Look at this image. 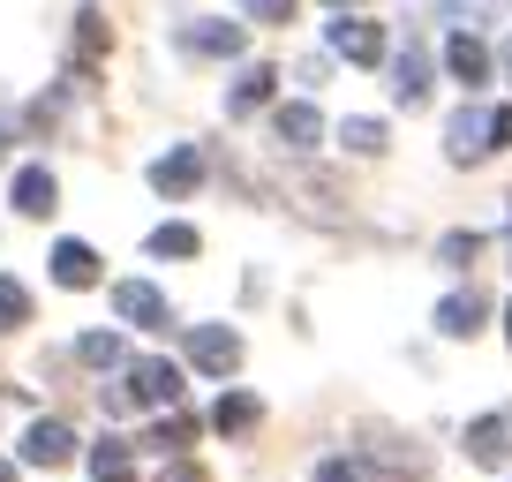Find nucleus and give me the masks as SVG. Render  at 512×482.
I'll return each mask as SVG.
<instances>
[{"instance_id":"nucleus-1","label":"nucleus","mask_w":512,"mask_h":482,"mask_svg":"<svg viewBox=\"0 0 512 482\" xmlns=\"http://www.w3.org/2000/svg\"><path fill=\"white\" fill-rule=\"evenodd\" d=\"M174 392H181V370L174 362H159V354H151V362H128V385L113 392V407H174Z\"/></svg>"},{"instance_id":"nucleus-2","label":"nucleus","mask_w":512,"mask_h":482,"mask_svg":"<svg viewBox=\"0 0 512 482\" xmlns=\"http://www.w3.org/2000/svg\"><path fill=\"white\" fill-rule=\"evenodd\" d=\"M445 151H452V159H490V151H497V113L490 106H460V113H452V121H445Z\"/></svg>"},{"instance_id":"nucleus-3","label":"nucleus","mask_w":512,"mask_h":482,"mask_svg":"<svg viewBox=\"0 0 512 482\" xmlns=\"http://www.w3.org/2000/svg\"><path fill=\"white\" fill-rule=\"evenodd\" d=\"M189 362L204 377H234L241 370V332H226V324H189Z\"/></svg>"},{"instance_id":"nucleus-4","label":"nucleus","mask_w":512,"mask_h":482,"mask_svg":"<svg viewBox=\"0 0 512 482\" xmlns=\"http://www.w3.org/2000/svg\"><path fill=\"white\" fill-rule=\"evenodd\" d=\"M113 309H121L128 324H144V332H166V324H174V309H166V294L151 287V279H121V287H113Z\"/></svg>"},{"instance_id":"nucleus-5","label":"nucleus","mask_w":512,"mask_h":482,"mask_svg":"<svg viewBox=\"0 0 512 482\" xmlns=\"http://www.w3.org/2000/svg\"><path fill=\"white\" fill-rule=\"evenodd\" d=\"M196 181H204V151L196 144H174L159 166H151V189L159 196H196Z\"/></svg>"},{"instance_id":"nucleus-6","label":"nucleus","mask_w":512,"mask_h":482,"mask_svg":"<svg viewBox=\"0 0 512 482\" xmlns=\"http://www.w3.org/2000/svg\"><path fill=\"white\" fill-rule=\"evenodd\" d=\"M332 53H339V61H354V68H377L384 61V31H377V23H362V16H339L332 23Z\"/></svg>"},{"instance_id":"nucleus-7","label":"nucleus","mask_w":512,"mask_h":482,"mask_svg":"<svg viewBox=\"0 0 512 482\" xmlns=\"http://www.w3.org/2000/svg\"><path fill=\"white\" fill-rule=\"evenodd\" d=\"M467 460H475V467H505V460H512V422H505V415L467 422Z\"/></svg>"},{"instance_id":"nucleus-8","label":"nucleus","mask_w":512,"mask_h":482,"mask_svg":"<svg viewBox=\"0 0 512 482\" xmlns=\"http://www.w3.org/2000/svg\"><path fill=\"white\" fill-rule=\"evenodd\" d=\"M272 129H279V144H287V151H317L324 113L309 106V98H294V106H279V113H272Z\"/></svg>"},{"instance_id":"nucleus-9","label":"nucleus","mask_w":512,"mask_h":482,"mask_svg":"<svg viewBox=\"0 0 512 482\" xmlns=\"http://www.w3.org/2000/svg\"><path fill=\"white\" fill-rule=\"evenodd\" d=\"M392 98H400V106H422V98H430V53L422 46H400V61H392Z\"/></svg>"},{"instance_id":"nucleus-10","label":"nucleus","mask_w":512,"mask_h":482,"mask_svg":"<svg viewBox=\"0 0 512 482\" xmlns=\"http://www.w3.org/2000/svg\"><path fill=\"white\" fill-rule=\"evenodd\" d=\"M68 452H76V430H68V422H31V437H23V460L31 467H61Z\"/></svg>"},{"instance_id":"nucleus-11","label":"nucleus","mask_w":512,"mask_h":482,"mask_svg":"<svg viewBox=\"0 0 512 482\" xmlns=\"http://www.w3.org/2000/svg\"><path fill=\"white\" fill-rule=\"evenodd\" d=\"M53 279L61 287H98V249L91 241H53Z\"/></svg>"},{"instance_id":"nucleus-12","label":"nucleus","mask_w":512,"mask_h":482,"mask_svg":"<svg viewBox=\"0 0 512 482\" xmlns=\"http://www.w3.org/2000/svg\"><path fill=\"white\" fill-rule=\"evenodd\" d=\"M445 68L475 91V83H490V46L482 38H467V31H452V46H445Z\"/></svg>"},{"instance_id":"nucleus-13","label":"nucleus","mask_w":512,"mask_h":482,"mask_svg":"<svg viewBox=\"0 0 512 482\" xmlns=\"http://www.w3.org/2000/svg\"><path fill=\"white\" fill-rule=\"evenodd\" d=\"M369 460L392 467V475H422V467H430V452L407 445V437H392V430H377V437H369Z\"/></svg>"},{"instance_id":"nucleus-14","label":"nucleus","mask_w":512,"mask_h":482,"mask_svg":"<svg viewBox=\"0 0 512 482\" xmlns=\"http://www.w3.org/2000/svg\"><path fill=\"white\" fill-rule=\"evenodd\" d=\"M482 309H490V302H482L475 287H467V294H452V302L437 309V332H445V339H467V332H482Z\"/></svg>"},{"instance_id":"nucleus-15","label":"nucleus","mask_w":512,"mask_h":482,"mask_svg":"<svg viewBox=\"0 0 512 482\" xmlns=\"http://www.w3.org/2000/svg\"><path fill=\"white\" fill-rule=\"evenodd\" d=\"M53 196H61V189H53L46 166H23V174H16V211H23V219H46Z\"/></svg>"},{"instance_id":"nucleus-16","label":"nucleus","mask_w":512,"mask_h":482,"mask_svg":"<svg viewBox=\"0 0 512 482\" xmlns=\"http://www.w3.org/2000/svg\"><path fill=\"white\" fill-rule=\"evenodd\" d=\"M272 68H264V61H256V68H241V76H234V91H226V113H256V106H264V98H272Z\"/></svg>"},{"instance_id":"nucleus-17","label":"nucleus","mask_w":512,"mask_h":482,"mask_svg":"<svg viewBox=\"0 0 512 482\" xmlns=\"http://www.w3.org/2000/svg\"><path fill=\"white\" fill-rule=\"evenodd\" d=\"M256 415H264V407H256V392H226V400L211 407V430H226V437H249V430H256Z\"/></svg>"},{"instance_id":"nucleus-18","label":"nucleus","mask_w":512,"mask_h":482,"mask_svg":"<svg viewBox=\"0 0 512 482\" xmlns=\"http://www.w3.org/2000/svg\"><path fill=\"white\" fill-rule=\"evenodd\" d=\"M91 475L98 482H136V452H128L121 437H98L91 445Z\"/></svg>"},{"instance_id":"nucleus-19","label":"nucleus","mask_w":512,"mask_h":482,"mask_svg":"<svg viewBox=\"0 0 512 482\" xmlns=\"http://www.w3.org/2000/svg\"><path fill=\"white\" fill-rule=\"evenodd\" d=\"M181 46L189 53H241V23H189Z\"/></svg>"},{"instance_id":"nucleus-20","label":"nucleus","mask_w":512,"mask_h":482,"mask_svg":"<svg viewBox=\"0 0 512 482\" xmlns=\"http://www.w3.org/2000/svg\"><path fill=\"white\" fill-rule=\"evenodd\" d=\"M16 324H31V294L23 279H0V332H16Z\"/></svg>"},{"instance_id":"nucleus-21","label":"nucleus","mask_w":512,"mask_h":482,"mask_svg":"<svg viewBox=\"0 0 512 482\" xmlns=\"http://www.w3.org/2000/svg\"><path fill=\"white\" fill-rule=\"evenodd\" d=\"M151 257H196V226H159V234H151Z\"/></svg>"},{"instance_id":"nucleus-22","label":"nucleus","mask_w":512,"mask_h":482,"mask_svg":"<svg viewBox=\"0 0 512 482\" xmlns=\"http://www.w3.org/2000/svg\"><path fill=\"white\" fill-rule=\"evenodd\" d=\"M339 144L362 151V159H377V151H384V121H347V129H339Z\"/></svg>"},{"instance_id":"nucleus-23","label":"nucleus","mask_w":512,"mask_h":482,"mask_svg":"<svg viewBox=\"0 0 512 482\" xmlns=\"http://www.w3.org/2000/svg\"><path fill=\"white\" fill-rule=\"evenodd\" d=\"M83 362H91V370H113V362H121V339H113V332H91V339H83Z\"/></svg>"},{"instance_id":"nucleus-24","label":"nucleus","mask_w":512,"mask_h":482,"mask_svg":"<svg viewBox=\"0 0 512 482\" xmlns=\"http://www.w3.org/2000/svg\"><path fill=\"white\" fill-rule=\"evenodd\" d=\"M189 437H196V422H189V415H166L159 430H151V445H159V452H181Z\"/></svg>"},{"instance_id":"nucleus-25","label":"nucleus","mask_w":512,"mask_h":482,"mask_svg":"<svg viewBox=\"0 0 512 482\" xmlns=\"http://www.w3.org/2000/svg\"><path fill=\"white\" fill-rule=\"evenodd\" d=\"M317 482H369L362 460H317Z\"/></svg>"},{"instance_id":"nucleus-26","label":"nucleus","mask_w":512,"mask_h":482,"mask_svg":"<svg viewBox=\"0 0 512 482\" xmlns=\"http://www.w3.org/2000/svg\"><path fill=\"white\" fill-rule=\"evenodd\" d=\"M294 0H249V23H287Z\"/></svg>"},{"instance_id":"nucleus-27","label":"nucleus","mask_w":512,"mask_h":482,"mask_svg":"<svg viewBox=\"0 0 512 482\" xmlns=\"http://www.w3.org/2000/svg\"><path fill=\"white\" fill-rule=\"evenodd\" d=\"M475 249H482L475 234H452V241H445V264H467V257H475Z\"/></svg>"},{"instance_id":"nucleus-28","label":"nucleus","mask_w":512,"mask_h":482,"mask_svg":"<svg viewBox=\"0 0 512 482\" xmlns=\"http://www.w3.org/2000/svg\"><path fill=\"white\" fill-rule=\"evenodd\" d=\"M159 482H204V467H189V460H174V467H166V475Z\"/></svg>"},{"instance_id":"nucleus-29","label":"nucleus","mask_w":512,"mask_h":482,"mask_svg":"<svg viewBox=\"0 0 512 482\" xmlns=\"http://www.w3.org/2000/svg\"><path fill=\"white\" fill-rule=\"evenodd\" d=\"M497 144H512V106H497Z\"/></svg>"},{"instance_id":"nucleus-30","label":"nucleus","mask_w":512,"mask_h":482,"mask_svg":"<svg viewBox=\"0 0 512 482\" xmlns=\"http://www.w3.org/2000/svg\"><path fill=\"white\" fill-rule=\"evenodd\" d=\"M0 482H16V467H8V460H0Z\"/></svg>"},{"instance_id":"nucleus-31","label":"nucleus","mask_w":512,"mask_h":482,"mask_svg":"<svg viewBox=\"0 0 512 482\" xmlns=\"http://www.w3.org/2000/svg\"><path fill=\"white\" fill-rule=\"evenodd\" d=\"M332 8H362V0H332Z\"/></svg>"},{"instance_id":"nucleus-32","label":"nucleus","mask_w":512,"mask_h":482,"mask_svg":"<svg viewBox=\"0 0 512 482\" xmlns=\"http://www.w3.org/2000/svg\"><path fill=\"white\" fill-rule=\"evenodd\" d=\"M0 151H8V136H0Z\"/></svg>"},{"instance_id":"nucleus-33","label":"nucleus","mask_w":512,"mask_h":482,"mask_svg":"<svg viewBox=\"0 0 512 482\" xmlns=\"http://www.w3.org/2000/svg\"><path fill=\"white\" fill-rule=\"evenodd\" d=\"M505 422H512V407H505Z\"/></svg>"},{"instance_id":"nucleus-34","label":"nucleus","mask_w":512,"mask_h":482,"mask_svg":"<svg viewBox=\"0 0 512 482\" xmlns=\"http://www.w3.org/2000/svg\"><path fill=\"white\" fill-rule=\"evenodd\" d=\"M505 324H512V309H505Z\"/></svg>"}]
</instances>
